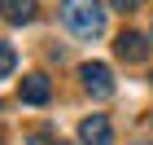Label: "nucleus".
Returning <instances> with one entry per match:
<instances>
[{"mask_svg": "<svg viewBox=\"0 0 153 145\" xmlns=\"http://www.w3.org/2000/svg\"><path fill=\"white\" fill-rule=\"evenodd\" d=\"M79 79H83V88H88L96 101L114 97V75H109L105 62H83V66H79Z\"/></svg>", "mask_w": 153, "mask_h": 145, "instance_id": "nucleus-2", "label": "nucleus"}, {"mask_svg": "<svg viewBox=\"0 0 153 145\" xmlns=\"http://www.w3.org/2000/svg\"><path fill=\"white\" fill-rule=\"evenodd\" d=\"M18 92H22V101H26V106H44L48 97H53V88H48V79H44V75H26Z\"/></svg>", "mask_w": 153, "mask_h": 145, "instance_id": "nucleus-6", "label": "nucleus"}, {"mask_svg": "<svg viewBox=\"0 0 153 145\" xmlns=\"http://www.w3.org/2000/svg\"><path fill=\"white\" fill-rule=\"evenodd\" d=\"M109 136H114V132H109V119H105V114H88V119L79 123V141L83 145H109Z\"/></svg>", "mask_w": 153, "mask_h": 145, "instance_id": "nucleus-3", "label": "nucleus"}, {"mask_svg": "<svg viewBox=\"0 0 153 145\" xmlns=\"http://www.w3.org/2000/svg\"><path fill=\"white\" fill-rule=\"evenodd\" d=\"M13 66H18V53L0 40V79H4V75H13Z\"/></svg>", "mask_w": 153, "mask_h": 145, "instance_id": "nucleus-7", "label": "nucleus"}, {"mask_svg": "<svg viewBox=\"0 0 153 145\" xmlns=\"http://www.w3.org/2000/svg\"><path fill=\"white\" fill-rule=\"evenodd\" d=\"M53 145H66V141H53Z\"/></svg>", "mask_w": 153, "mask_h": 145, "instance_id": "nucleus-8", "label": "nucleus"}, {"mask_svg": "<svg viewBox=\"0 0 153 145\" xmlns=\"http://www.w3.org/2000/svg\"><path fill=\"white\" fill-rule=\"evenodd\" d=\"M61 22L70 26L79 40H96L105 31V9L96 0H61Z\"/></svg>", "mask_w": 153, "mask_h": 145, "instance_id": "nucleus-1", "label": "nucleus"}, {"mask_svg": "<svg viewBox=\"0 0 153 145\" xmlns=\"http://www.w3.org/2000/svg\"><path fill=\"white\" fill-rule=\"evenodd\" d=\"M114 53H118L123 62H144V57H149V40L136 35V31H123L118 44H114Z\"/></svg>", "mask_w": 153, "mask_h": 145, "instance_id": "nucleus-4", "label": "nucleus"}, {"mask_svg": "<svg viewBox=\"0 0 153 145\" xmlns=\"http://www.w3.org/2000/svg\"><path fill=\"white\" fill-rule=\"evenodd\" d=\"M0 13H4V22L26 26V22H35L39 5H35V0H0Z\"/></svg>", "mask_w": 153, "mask_h": 145, "instance_id": "nucleus-5", "label": "nucleus"}]
</instances>
